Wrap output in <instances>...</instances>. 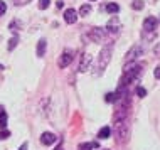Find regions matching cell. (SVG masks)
Returning a JSON list of instances; mask_svg holds the SVG:
<instances>
[{
    "instance_id": "cell-1",
    "label": "cell",
    "mask_w": 160,
    "mask_h": 150,
    "mask_svg": "<svg viewBox=\"0 0 160 150\" xmlns=\"http://www.w3.org/2000/svg\"><path fill=\"white\" fill-rule=\"evenodd\" d=\"M111 54H113V42L103 46L101 51H99L98 61H96V71H94V74L99 76L103 71L106 69V66H108V64H110V61H111Z\"/></svg>"
},
{
    "instance_id": "cell-2",
    "label": "cell",
    "mask_w": 160,
    "mask_h": 150,
    "mask_svg": "<svg viewBox=\"0 0 160 150\" xmlns=\"http://www.w3.org/2000/svg\"><path fill=\"white\" fill-rule=\"evenodd\" d=\"M140 72H142V64H137V61L135 62H127V66H125V69H123L122 88L130 84V83H133V81L140 76Z\"/></svg>"
},
{
    "instance_id": "cell-3",
    "label": "cell",
    "mask_w": 160,
    "mask_h": 150,
    "mask_svg": "<svg viewBox=\"0 0 160 150\" xmlns=\"http://www.w3.org/2000/svg\"><path fill=\"white\" fill-rule=\"evenodd\" d=\"M115 132L118 137V142H127L130 137V123L128 118L122 120V122H115Z\"/></svg>"
},
{
    "instance_id": "cell-4",
    "label": "cell",
    "mask_w": 160,
    "mask_h": 150,
    "mask_svg": "<svg viewBox=\"0 0 160 150\" xmlns=\"http://www.w3.org/2000/svg\"><path fill=\"white\" fill-rule=\"evenodd\" d=\"M140 56H143V48L140 44H135V46H132V49L125 56V62H135Z\"/></svg>"
},
{
    "instance_id": "cell-5",
    "label": "cell",
    "mask_w": 160,
    "mask_h": 150,
    "mask_svg": "<svg viewBox=\"0 0 160 150\" xmlns=\"http://www.w3.org/2000/svg\"><path fill=\"white\" fill-rule=\"evenodd\" d=\"M120 31H122V22H120V19L116 15H113L110 20H108V24H106V32L118 34Z\"/></svg>"
},
{
    "instance_id": "cell-6",
    "label": "cell",
    "mask_w": 160,
    "mask_h": 150,
    "mask_svg": "<svg viewBox=\"0 0 160 150\" xmlns=\"http://www.w3.org/2000/svg\"><path fill=\"white\" fill-rule=\"evenodd\" d=\"M72 51L71 49H66L64 52L59 56V61H58V66L61 68V69H64V68H68L69 64H71V61H72Z\"/></svg>"
},
{
    "instance_id": "cell-7",
    "label": "cell",
    "mask_w": 160,
    "mask_h": 150,
    "mask_svg": "<svg viewBox=\"0 0 160 150\" xmlns=\"http://www.w3.org/2000/svg\"><path fill=\"white\" fill-rule=\"evenodd\" d=\"M89 39H91L93 42H103L106 39V32L103 31L101 27H94V29H91V31H89Z\"/></svg>"
},
{
    "instance_id": "cell-8",
    "label": "cell",
    "mask_w": 160,
    "mask_h": 150,
    "mask_svg": "<svg viewBox=\"0 0 160 150\" xmlns=\"http://www.w3.org/2000/svg\"><path fill=\"white\" fill-rule=\"evenodd\" d=\"M157 24H158V20L155 19V17H147V19L143 20V31L145 32H153L155 29H157Z\"/></svg>"
},
{
    "instance_id": "cell-9",
    "label": "cell",
    "mask_w": 160,
    "mask_h": 150,
    "mask_svg": "<svg viewBox=\"0 0 160 150\" xmlns=\"http://www.w3.org/2000/svg\"><path fill=\"white\" fill-rule=\"evenodd\" d=\"M93 58L91 54H83V58H81V62H79V68H78V71L79 72H86L89 69V64H91Z\"/></svg>"
},
{
    "instance_id": "cell-10",
    "label": "cell",
    "mask_w": 160,
    "mask_h": 150,
    "mask_svg": "<svg viewBox=\"0 0 160 150\" xmlns=\"http://www.w3.org/2000/svg\"><path fill=\"white\" fill-rule=\"evenodd\" d=\"M64 20H66L68 24H74L78 20V12L74 8H68V10H64Z\"/></svg>"
},
{
    "instance_id": "cell-11",
    "label": "cell",
    "mask_w": 160,
    "mask_h": 150,
    "mask_svg": "<svg viewBox=\"0 0 160 150\" xmlns=\"http://www.w3.org/2000/svg\"><path fill=\"white\" fill-rule=\"evenodd\" d=\"M41 142L44 145H52L56 142V135L51 133V132H44V133L41 135Z\"/></svg>"
},
{
    "instance_id": "cell-12",
    "label": "cell",
    "mask_w": 160,
    "mask_h": 150,
    "mask_svg": "<svg viewBox=\"0 0 160 150\" xmlns=\"http://www.w3.org/2000/svg\"><path fill=\"white\" fill-rule=\"evenodd\" d=\"M46 49H47V42H46L44 39H42V41H39V42H37V51H36L39 58H42V56L46 54Z\"/></svg>"
},
{
    "instance_id": "cell-13",
    "label": "cell",
    "mask_w": 160,
    "mask_h": 150,
    "mask_svg": "<svg viewBox=\"0 0 160 150\" xmlns=\"http://www.w3.org/2000/svg\"><path fill=\"white\" fill-rule=\"evenodd\" d=\"M110 135H111V128L110 127H103L101 130L98 132V138H101V140L110 138Z\"/></svg>"
},
{
    "instance_id": "cell-14",
    "label": "cell",
    "mask_w": 160,
    "mask_h": 150,
    "mask_svg": "<svg viewBox=\"0 0 160 150\" xmlns=\"http://www.w3.org/2000/svg\"><path fill=\"white\" fill-rule=\"evenodd\" d=\"M99 143L98 142H91V143H81L79 147H78V150H93V148H98Z\"/></svg>"
},
{
    "instance_id": "cell-15",
    "label": "cell",
    "mask_w": 160,
    "mask_h": 150,
    "mask_svg": "<svg viewBox=\"0 0 160 150\" xmlns=\"http://www.w3.org/2000/svg\"><path fill=\"white\" fill-rule=\"evenodd\" d=\"M106 12H108V14H118V12H120V5H118V3H108V5H106Z\"/></svg>"
},
{
    "instance_id": "cell-16",
    "label": "cell",
    "mask_w": 160,
    "mask_h": 150,
    "mask_svg": "<svg viewBox=\"0 0 160 150\" xmlns=\"http://www.w3.org/2000/svg\"><path fill=\"white\" fill-rule=\"evenodd\" d=\"M89 12H91V5H88V3H84V5L79 7V15L81 17H86Z\"/></svg>"
},
{
    "instance_id": "cell-17",
    "label": "cell",
    "mask_w": 160,
    "mask_h": 150,
    "mask_svg": "<svg viewBox=\"0 0 160 150\" xmlns=\"http://www.w3.org/2000/svg\"><path fill=\"white\" fill-rule=\"evenodd\" d=\"M118 93H108V95L105 96V100L108 101V103H115V101H118Z\"/></svg>"
},
{
    "instance_id": "cell-18",
    "label": "cell",
    "mask_w": 160,
    "mask_h": 150,
    "mask_svg": "<svg viewBox=\"0 0 160 150\" xmlns=\"http://www.w3.org/2000/svg\"><path fill=\"white\" fill-rule=\"evenodd\" d=\"M17 42H19V37H12V39L10 41H8V46H7V48H8V51H14V48H15V46H17Z\"/></svg>"
},
{
    "instance_id": "cell-19",
    "label": "cell",
    "mask_w": 160,
    "mask_h": 150,
    "mask_svg": "<svg viewBox=\"0 0 160 150\" xmlns=\"http://www.w3.org/2000/svg\"><path fill=\"white\" fill-rule=\"evenodd\" d=\"M7 127V113L3 111L2 115H0V128H5Z\"/></svg>"
},
{
    "instance_id": "cell-20",
    "label": "cell",
    "mask_w": 160,
    "mask_h": 150,
    "mask_svg": "<svg viewBox=\"0 0 160 150\" xmlns=\"http://www.w3.org/2000/svg\"><path fill=\"white\" fill-rule=\"evenodd\" d=\"M132 7L135 8V10H142V8H143V2H142V0H133Z\"/></svg>"
},
{
    "instance_id": "cell-21",
    "label": "cell",
    "mask_w": 160,
    "mask_h": 150,
    "mask_svg": "<svg viewBox=\"0 0 160 150\" xmlns=\"http://www.w3.org/2000/svg\"><path fill=\"white\" fill-rule=\"evenodd\" d=\"M20 27V20H12L10 22V31H19Z\"/></svg>"
},
{
    "instance_id": "cell-22",
    "label": "cell",
    "mask_w": 160,
    "mask_h": 150,
    "mask_svg": "<svg viewBox=\"0 0 160 150\" xmlns=\"http://www.w3.org/2000/svg\"><path fill=\"white\" fill-rule=\"evenodd\" d=\"M49 3H51V0H39V8H42V10H44V8L49 7Z\"/></svg>"
},
{
    "instance_id": "cell-23",
    "label": "cell",
    "mask_w": 160,
    "mask_h": 150,
    "mask_svg": "<svg viewBox=\"0 0 160 150\" xmlns=\"http://www.w3.org/2000/svg\"><path fill=\"white\" fill-rule=\"evenodd\" d=\"M137 95L140 96V98H145V96H147V89L142 88V86H138V88H137Z\"/></svg>"
},
{
    "instance_id": "cell-24",
    "label": "cell",
    "mask_w": 160,
    "mask_h": 150,
    "mask_svg": "<svg viewBox=\"0 0 160 150\" xmlns=\"http://www.w3.org/2000/svg\"><path fill=\"white\" fill-rule=\"evenodd\" d=\"M5 12H7V3L0 0V15H3V14H5Z\"/></svg>"
},
{
    "instance_id": "cell-25",
    "label": "cell",
    "mask_w": 160,
    "mask_h": 150,
    "mask_svg": "<svg viewBox=\"0 0 160 150\" xmlns=\"http://www.w3.org/2000/svg\"><path fill=\"white\" fill-rule=\"evenodd\" d=\"M10 137V132H7V130H0V140H5V138H8Z\"/></svg>"
},
{
    "instance_id": "cell-26",
    "label": "cell",
    "mask_w": 160,
    "mask_h": 150,
    "mask_svg": "<svg viewBox=\"0 0 160 150\" xmlns=\"http://www.w3.org/2000/svg\"><path fill=\"white\" fill-rule=\"evenodd\" d=\"M153 54L157 56V58H160V42H158V44L153 48Z\"/></svg>"
},
{
    "instance_id": "cell-27",
    "label": "cell",
    "mask_w": 160,
    "mask_h": 150,
    "mask_svg": "<svg viewBox=\"0 0 160 150\" xmlns=\"http://www.w3.org/2000/svg\"><path fill=\"white\" fill-rule=\"evenodd\" d=\"M27 2H31V0H14L15 5H25Z\"/></svg>"
},
{
    "instance_id": "cell-28",
    "label": "cell",
    "mask_w": 160,
    "mask_h": 150,
    "mask_svg": "<svg viewBox=\"0 0 160 150\" xmlns=\"http://www.w3.org/2000/svg\"><path fill=\"white\" fill-rule=\"evenodd\" d=\"M153 74H155V78H157V79H160V66H157V68H155Z\"/></svg>"
},
{
    "instance_id": "cell-29",
    "label": "cell",
    "mask_w": 160,
    "mask_h": 150,
    "mask_svg": "<svg viewBox=\"0 0 160 150\" xmlns=\"http://www.w3.org/2000/svg\"><path fill=\"white\" fill-rule=\"evenodd\" d=\"M27 148V143H22V147H20V150H25Z\"/></svg>"
},
{
    "instance_id": "cell-30",
    "label": "cell",
    "mask_w": 160,
    "mask_h": 150,
    "mask_svg": "<svg viewBox=\"0 0 160 150\" xmlns=\"http://www.w3.org/2000/svg\"><path fill=\"white\" fill-rule=\"evenodd\" d=\"M2 113H3V106L0 105V115H2Z\"/></svg>"
},
{
    "instance_id": "cell-31",
    "label": "cell",
    "mask_w": 160,
    "mask_h": 150,
    "mask_svg": "<svg viewBox=\"0 0 160 150\" xmlns=\"http://www.w3.org/2000/svg\"><path fill=\"white\" fill-rule=\"evenodd\" d=\"M58 150H62V147H61V145H59V147H58Z\"/></svg>"
},
{
    "instance_id": "cell-32",
    "label": "cell",
    "mask_w": 160,
    "mask_h": 150,
    "mask_svg": "<svg viewBox=\"0 0 160 150\" xmlns=\"http://www.w3.org/2000/svg\"><path fill=\"white\" fill-rule=\"evenodd\" d=\"M0 69H3V66H2V64H0Z\"/></svg>"
}]
</instances>
